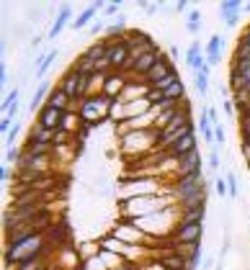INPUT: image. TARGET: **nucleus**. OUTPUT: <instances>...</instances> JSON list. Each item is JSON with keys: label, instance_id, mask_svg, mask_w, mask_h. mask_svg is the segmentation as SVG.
<instances>
[{"label": "nucleus", "instance_id": "nucleus-1", "mask_svg": "<svg viewBox=\"0 0 250 270\" xmlns=\"http://www.w3.org/2000/svg\"><path fill=\"white\" fill-rule=\"evenodd\" d=\"M201 237H204V224H175L168 242L170 247H186V245L201 242Z\"/></svg>", "mask_w": 250, "mask_h": 270}, {"label": "nucleus", "instance_id": "nucleus-2", "mask_svg": "<svg viewBox=\"0 0 250 270\" xmlns=\"http://www.w3.org/2000/svg\"><path fill=\"white\" fill-rule=\"evenodd\" d=\"M111 44V41H109ZM109 62H111V67H114V72H124V67H126V62L131 59V44H129V36L124 39V41H114L111 47H109Z\"/></svg>", "mask_w": 250, "mask_h": 270}, {"label": "nucleus", "instance_id": "nucleus-3", "mask_svg": "<svg viewBox=\"0 0 250 270\" xmlns=\"http://www.w3.org/2000/svg\"><path fill=\"white\" fill-rule=\"evenodd\" d=\"M165 54H163V49H155V52H147V54H142L139 59H134V65H131V78H137V80H144L147 75H150V70L163 59Z\"/></svg>", "mask_w": 250, "mask_h": 270}, {"label": "nucleus", "instance_id": "nucleus-4", "mask_svg": "<svg viewBox=\"0 0 250 270\" xmlns=\"http://www.w3.org/2000/svg\"><path fill=\"white\" fill-rule=\"evenodd\" d=\"M240 13H243V3L240 0H225V3H219V18L227 28H235L240 21Z\"/></svg>", "mask_w": 250, "mask_h": 270}, {"label": "nucleus", "instance_id": "nucleus-5", "mask_svg": "<svg viewBox=\"0 0 250 270\" xmlns=\"http://www.w3.org/2000/svg\"><path fill=\"white\" fill-rule=\"evenodd\" d=\"M106 8V3L104 0H96V3H91L88 8H83V13L72 21V28L75 31H83V28H88V26H93L96 23V16H98V10H104Z\"/></svg>", "mask_w": 250, "mask_h": 270}, {"label": "nucleus", "instance_id": "nucleus-6", "mask_svg": "<svg viewBox=\"0 0 250 270\" xmlns=\"http://www.w3.org/2000/svg\"><path fill=\"white\" fill-rule=\"evenodd\" d=\"M207 65V54H204V47H201V41H196L194 39V44L186 49V67L191 70V72H201V67Z\"/></svg>", "mask_w": 250, "mask_h": 270}, {"label": "nucleus", "instance_id": "nucleus-7", "mask_svg": "<svg viewBox=\"0 0 250 270\" xmlns=\"http://www.w3.org/2000/svg\"><path fill=\"white\" fill-rule=\"evenodd\" d=\"M191 152H196V134H194V131L186 134V137H181L173 147H168L170 160H181V157H186V155H191Z\"/></svg>", "mask_w": 250, "mask_h": 270}, {"label": "nucleus", "instance_id": "nucleus-8", "mask_svg": "<svg viewBox=\"0 0 250 270\" xmlns=\"http://www.w3.org/2000/svg\"><path fill=\"white\" fill-rule=\"evenodd\" d=\"M36 234H39V232L31 227V224H23V227L13 229V232H5V250H8V247H18V245L28 242V239H34Z\"/></svg>", "mask_w": 250, "mask_h": 270}, {"label": "nucleus", "instance_id": "nucleus-9", "mask_svg": "<svg viewBox=\"0 0 250 270\" xmlns=\"http://www.w3.org/2000/svg\"><path fill=\"white\" fill-rule=\"evenodd\" d=\"M62 116H65V111H57V108H52V106H47L44 103L41 106V111L36 113V121L41 124V126H47V129H60L62 126Z\"/></svg>", "mask_w": 250, "mask_h": 270}, {"label": "nucleus", "instance_id": "nucleus-10", "mask_svg": "<svg viewBox=\"0 0 250 270\" xmlns=\"http://www.w3.org/2000/svg\"><path fill=\"white\" fill-rule=\"evenodd\" d=\"M52 137H54L52 129H47V126H41L39 121H34L31 129H28V134H26V147H34V144H52Z\"/></svg>", "mask_w": 250, "mask_h": 270}, {"label": "nucleus", "instance_id": "nucleus-11", "mask_svg": "<svg viewBox=\"0 0 250 270\" xmlns=\"http://www.w3.org/2000/svg\"><path fill=\"white\" fill-rule=\"evenodd\" d=\"M60 88H62L65 93L70 95V100L80 103V75H78L75 70H72V67H67V72H65V78H62Z\"/></svg>", "mask_w": 250, "mask_h": 270}, {"label": "nucleus", "instance_id": "nucleus-12", "mask_svg": "<svg viewBox=\"0 0 250 270\" xmlns=\"http://www.w3.org/2000/svg\"><path fill=\"white\" fill-rule=\"evenodd\" d=\"M173 72H175V67L170 65V59H168V57H163V59H160V62H157V65L150 70V75L144 78V83L152 88V85H157L160 80H165L168 75H173Z\"/></svg>", "mask_w": 250, "mask_h": 270}, {"label": "nucleus", "instance_id": "nucleus-13", "mask_svg": "<svg viewBox=\"0 0 250 270\" xmlns=\"http://www.w3.org/2000/svg\"><path fill=\"white\" fill-rule=\"evenodd\" d=\"M70 21H72V8L65 3V5H60V10H57V18H54L52 28L47 31V36H49V39H57V36L62 34V28H65Z\"/></svg>", "mask_w": 250, "mask_h": 270}, {"label": "nucleus", "instance_id": "nucleus-14", "mask_svg": "<svg viewBox=\"0 0 250 270\" xmlns=\"http://www.w3.org/2000/svg\"><path fill=\"white\" fill-rule=\"evenodd\" d=\"M222 49H225V39L219 34H212L207 47H204V54H207V62L209 65H217L219 59H222Z\"/></svg>", "mask_w": 250, "mask_h": 270}, {"label": "nucleus", "instance_id": "nucleus-15", "mask_svg": "<svg viewBox=\"0 0 250 270\" xmlns=\"http://www.w3.org/2000/svg\"><path fill=\"white\" fill-rule=\"evenodd\" d=\"M47 106H52V108H57V111H70V106H72V100H70V95L65 93V90L57 85V88H52V93H49V98H47Z\"/></svg>", "mask_w": 250, "mask_h": 270}, {"label": "nucleus", "instance_id": "nucleus-16", "mask_svg": "<svg viewBox=\"0 0 250 270\" xmlns=\"http://www.w3.org/2000/svg\"><path fill=\"white\" fill-rule=\"evenodd\" d=\"M109 47H111L109 39H98V41H93L91 47H88V49L83 52V54H85L88 59H91V62H98V59H104V57L109 54Z\"/></svg>", "mask_w": 250, "mask_h": 270}, {"label": "nucleus", "instance_id": "nucleus-17", "mask_svg": "<svg viewBox=\"0 0 250 270\" xmlns=\"http://www.w3.org/2000/svg\"><path fill=\"white\" fill-rule=\"evenodd\" d=\"M57 54H60V52H57V49H49L47 54H44L41 59H39V62H36V78L44 83V80H47V70L52 67V62H54V59H57Z\"/></svg>", "mask_w": 250, "mask_h": 270}, {"label": "nucleus", "instance_id": "nucleus-18", "mask_svg": "<svg viewBox=\"0 0 250 270\" xmlns=\"http://www.w3.org/2000/svg\"><path fill=\"white\" fill-rule=\"evenodd\" d=\"M49 93H52V85H49V80H44V83H39V88L34 90V98H31V111H36L41 103H47V98H49Z\"/></svg>", "mask_w": 250, "mask_h": 270}, {"label": "nucleus", "instance_id": "nucleus-19", "mask_svg": "<svg viewBox=\"0 0 250 270\" xmlns=\"http://www.w3.org/2000/svg\"><path fill=\"white\" fill-rule=\"evenodd\" d=\"M204 216H207V208H186L178 224H204Z\"/></svg>", "mask_w": 250, "mask_h": 270}, {"label": "nucleus", "instance_id": "nucleus-20", "mask_svg": "<svg viewBox=\"0 0 250 270\" xmlns=\"http://www.w3.org/2000/svg\"><path fill=\"white\" fill-rule=\"evenodd\" d=\"M186 28H188V34H199L201 31V10L194 8V10H188V16H186Z\"/></svg>", "mask_w": 250, "mask_h": 270}, {"label": "nucleus", "instance_id": "nucleus-21", "mask_svg": "<svg viewBox=\"0 0 250 270\" xmlns=\"http://www.w3.org/2000/svg\"><path fill=\"white\" fill-rule=\"evenodd\" d=\"M225 180H227V188H230V198H238L240 196V183H238V178H235V170L225 173Z\"/></svg>", "mask_w": 250, "mask_h": 270}, {"label": "nucleus", "instance_id": "nucleus-22", "mask_svg": "<svg viewBox=\"0 0 250 270\" xmlns=\"http://www.w3.org/2000/svg\"><path fill=\"white\" fill-rule=\"evenodd\" d=\"M194 85H196V93L204 98V95H207L209 93V78H207V75H194Z\"/></svg>", "mask_w": 250, "mask_h": 270}, {"label": "nucleus", "instance_id": "nucleus-23", "mask_svg": "<svg viewBox=\"0 0 250 270\" xmlns=\"http://www.w3.org/2000/svg\"><path fill=\"white\" fill-rule=\"evenodd\" d=\"M67 142H72V134H70V131H65V129H54L52 144H54V147H65Z\"/></svg>", "mask_w": 250, "mask_h": 270}, {"label": "nucleus", "instance_id": "nucleus-24", "mask_svg": "<svg viewBox=\"0 0 250 270\" xmlns=\"http://www.w3.org/2000/svg\"><path fill=\"white\" fill-rule=\"evenodd\" d=\"M21 157H23V152L18 147H8V152H5V165H10V168H16V165L21 162Z\"/></svg>", "mask_w": 250, "mask_h": 270}, {"label": "nucleus", "instance_id": "nucleus-25", "mask_svg": "<svg viewBox=\"0 0 250 270\" xmlns=\"http://www.w3.org/2000/svg\"><path fill=\"white\" fill-rule=\"evenodd\" d=\"M18 95H21V90H18V88H10L8 98L3 100V113H5L8 108H13V106H18Z\"/></svg>", "mask_w": 250, "mask_h": 270}, {"label": "nucleus", "instance_id": "nucleus-26", "mask_svg": "<svg viewBox=\"0 0 250 270\" xmlns=\"http://www.w3.org/2000/svg\"><path fill=\"white\" fill-rule=\"evenodd\" d=\"M219 165H222V160H219V147L214 144V147H212V152H209V168H212V173L219 170Z\"/></svg>", "mask_w": 250, "mask_h": 270}, {"label": "nucleus", "instance_id": "nucleus-27", "mask_svg": "<svg viewBox=\"0 0 250 270\" xmlns=\"http://www.w3.org/2000/svg\"><path fill=\"white\" fill-rule=\"evenodd\" d=\"M119 10H122V0H111V3H106L104 8V16H119Z\"/></svg>", "mask_w": 250, "mask_h": 270}, {"label": "nucleus", "instance_id": "nucleus-28", "mask_svg": "<svg viewBox=\"0 0 250 270\" xmlns=\"http://www.w3.org/2000/svg\"><path fill=\"white\" fill-rule=\"evenodd\" d=\"M214 188H217V196H219V198L230 196V188H227V180H225V178H217V180H214Z\"/></svg>", "mask_w": 250, "mask_h": 270}, {"label": "nucleus", "instance_id": "nucleus-29", "mask_svg": "<svg viewBox=\"0 0 250 270\" xmlns=\"http://www.w3.org/2000/svg\"><path fill=\"white\" fill-rule=\"evenodd\" d=\"M240 134L243 142H250V116H240Z\"/></svg>", "mask_w": 250, "mask_h": 270}, {"label": "nucleus", "instance_id": "nucleus-30", "mask_svg": "<svg viewBox=\"0 0 250 270\" xmlns=\"http://www.w3.org/2000/svg\"><path fill=\"white\" fill-rule=\"evenodd\" d=\"M10 180H16V178H13V170H10V165L3 162V165H0V183L5 185V183H10Z\"/></svg>", "mask_w": 250, "mask_h": 270}, {"label": "nucleus", "instance_id": "nucleus-31", "mask_svg": "<svg viewBox=\"0 0 250 270\" xmlns=\"http://www.w3.org/2000/svg\"><path fill=\"white\" fill-rule=\"evenodd\" d=\"M139 8H142V13H144V16H155V13L160 10V5H157V3H150V0H144V3H139Z\"/></svg>", "mask_w": 250, "mask_h": 270}, {"label": "nucleus", "instance_id": "nucleus-32", "mask_svg": "<svg viewBox=\"0 0 250 270\" xmlns=\"http://www.w3.org/2000/svg\"><path fill=\"white\" fill-rule=\"evenodd\" d=\"M21 129H23L21 124H16V126L10 129V134H8V137H5V144H8V147H16V139H18V134H21Z\"/></svg>", "mask_w": 250, "mask_h": 270}, {"label": "nucleus", "instance_id": "nucleus-33", "mask_svg": "<svg viewBox=\"0 0 250 270\" xmlns=\"http://www.w3.org/2000/svg\"><path fill=\"white\" fill-rule=\"evenodd\" d=\"M225 142H227V134H225L222 124H219V126H214V144H217V147H222Z\"/></svg>", "mask_w": 250, "mask_h": 270}, {"label": "nucleus", "instance_id": "nucleus-34", "mask_svg": "<svg viewBox=\"0 0 250 270\" xmlns=\"http://www.w3.org/2000/svg\"><path fill=\"white\" fill-rule=\"evenodd\" d=\"M207 116H209L212 126H219V113H217V108H214V106H207Z\"/></svg>", "mask_w": 250, "mask_h": 270}, {"label": "nucleus", "instance_id": "nucleus-35", "mask_svg": "<svg viewBox=\"0 0 250 270\" xmlns=\"http://www.w3.org/2000/svg\"><path fill=\"white\" fill-rule=\"evenodd\" d=\"M8 78H10V75H8V67L3 62V65H0V85H3V88H8Z\"/></svg>", "mask_w": 250, "mask_h": 270}, {"label": "nucleus", "instance_id": "nucleus-36", "mask_svg": "<svg viewBox=\"0 0 250 270\" xmlns=\"http://www.w3.org/2000/svg\"><path fill=\"white\" fill-rule=\"evenodd\" d=\"M85 155V142H75V149H72V157H83Z\"/></svg>", "mask_w": 250, "mask_h": 270}, {"label": "nucleus", "instance_id": "nucleus-37", "mask_svg": "<svg viewBox=\"0 0 250 270\" xmlns=\"http://www.w3.org/2000/svg\"><path fill=\"white\" fill-rule=\"evenodd\" d=\"M173 10H175V13H186V10H188V3H186V0H178V3L173 5Z\"/></svg>", "mask_w": 250, "mask_h": 270}, {"label": "nucleus", "instance_id": "nucleus-38", "mask_svg": "<svg viewBox=\"0 0 250 270\" xmlns=\"http://www.w3.org/2000/svg\"><path fill=\"white\" fill-rule=\"evenodd\" d=\"M104 28H106V26H104V21H96V23L91 26V34H101Z\"/></svg>", "mask_w": 250, "mask_h": 270}, {"label": "nucleus", "instance_id": "nucleus-39", "mask_svg": "<svg viewBox=\"0 0 250 270\" xmlns=\"http://www.w3.org/2000/svg\"><path fill=\"white\" fill-rule=\"evenodd\" d=\"M225 113H227V116H235V111H232V100H230V98H225Z\"/></svg>", "mask_w": 250, "mask_h": 270}, {"label": "nucleus", "instance_id": "nucleus-40", "mask_svg": "<svg viewBox=\"0 0 250 270\" xmlns=\"http://www.w3.org/2000/svg\"><path fill=\"white\" fill-rule=\"evenodd\" d=\"M168 54H170L173 59H178V57H181V52H178V47H170V49H168Z\"/></svg>", "mask_w": 250, "mask_h": 270}, {"label": "nucleus", "instance_id": "nucleus-41", "mask_svg": "<svg viewBox=\"0 0 250 270\" xmlns=\"http://www.w3.org/2000/svg\"><path fill=\"white\" fill-rule=\"evenodd\" d=\"M243 13H250V3H243Z\"/></svg>", "mask_w": 250, "mask_h": 270}]
</instances>
